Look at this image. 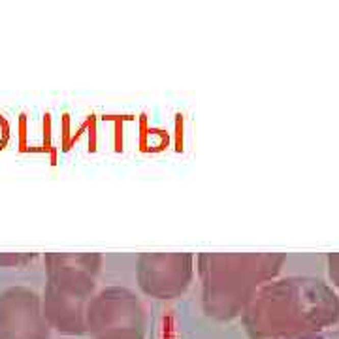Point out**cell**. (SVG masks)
<instances>
[{
    "instance_id": "1",
    "label": "cell",
    "mask_w": 339,
    "mask_h": 339,
    "mask_svg": "<svg viewBox=\"0 0 339 339\" xmlns=\"http://www.w3.org/2000/svg\"><path fill=\"white\" fill-rule=\"evenodd\" d=\"M249 339H307L339 322V296L313 275L266 283L240 317Z\"/></svg>"
},
{
    "instance_id": "2",
    "label": "cell",
    "mask_w": 339,
    "mask_h": 339,
    "mask_svg": "<svg viewBox=\"0 0 339 339\" xmlns=\"http://www.w3.org/2000/svg\"><path fill=\"white\" fill-rule=\"evenodd\" d=\"M283 253H200L196 271L202 283V309L219 322L240 319L266 283L281 275Z\"/></svg>"
},
{
    "instance_id": "3",
    "label": "cell",
    "mask_w": 339,
    "mask_h": 339,
    "mask_svg": "<svg viewBox=\"0 0 339 339\" xmlns=\"http://www.w3.org/2000/svg\"><path fill=\"white\" fill-rule=\"evenodd\" d=\"M102 262L100 253H47L43 256L47 283L42 311L49 328L64 335L87 333V307L96 294Z\"/></svg>"
},
{
    "instance_id": "4",
    "label": "cell",
    "mask_w": 339,
    "mask_h": 339,
    "mask_svg": "<svg viewBox=\"0 0 339 339\" xmlns=\"http://www.w3.org/2000/svg\"><path fill=\"white\" fill-rule=\"evenodd\" d=\"M85 326L93 339H145L147 315L136 292L113 284L89 302Z\"/></svg>"
},
{
    "instance_id": "5",
    "label": "cell",
    "mask_w": 339,
    "mask_h": 339,
    "mask_svg": "<svg viewBox=\"0 0 339 339\" xmlns=\"http://www.w3.org/2000/svg\"><path fill=\"white\" fill-rule=\"evenodd\" d=\"M196 256L192 253H142L136 262V281L145 296L175 300L194 281Z\"/></svg>"
},
{
    "instance_id": "6",
    "label": "cell",
    "mask_w": 339,
    "mask_h": 339,
    "mask_svg": "<svg viewBox=\"0 0 339 339\" xmlns=\"http://www.w3.org/2000/svg\"><path fill=\"white\" fill-rule=\"evenodd\" d=\"M49 330L34 290L17 284L0 292V339H49Z\"/></svg>"
},
{
    "instance_id": "7",
    "label": "cell",
    "mask_w": 339,
    "mask_h": 339,
    "mask_svg": "<svg viewBox=\"0 0 339 339\" xmlns=\"http://www.w3.org/2000/svg\"><path fill=\"white\" fill-rule=\"evenodd\" d=\"M326 271L328 283L332 284V289L339 296V253H330L326 256Z\"/></svg>"
},
{
    "instance_id": "8",
    "label": "cell",
    "mask_w": 339,
    "mask_h": 339,
    "mask_svg": "<svg viewBox=\"0 0 339 339\" xmlns=\"http://www.w3.org/2000/svg\"><path fill=\"white\" fill-rule=\"evenodd\" d=\"M38 254L36 253H2L0 254V266H23L25 262H31V260H36Z\"/></svg>"
},
{
    "instance_id": "9",
    "label": "cell",
    "mask_w": 339,
    "mask_h": 339,
    "mask_svg": "<svg viewBox=\"0 0 339 339\" xmlns=\"http://www.w3.org/2000/svg\"><path fill=\"white\" fill-rule=\"evenodd\" d=\"M8 140H10V124L2 115H0V151L6 147Z\"/></svg>"
},
{
    "instance_id": "10",
    "label": "cell",
    "mask_w": 339,
    "mask_h": 339,
    "mask_svg": "<svg viewBox=\"0 0 339 339\" xmlns=\"http://www.w3.org/2000/svg\"><path fill=\"white\" fill-rule=\"evenodd\" d=\"M307 339H319V337H317V335H315V337H307Z\"/></svg>"
}]
</instances>
